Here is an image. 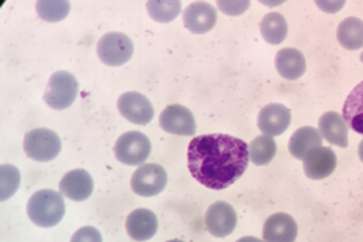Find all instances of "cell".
<instances>
[{"label": "cell", "mask_w": 363, "mask_h": 242, "mask_svg": "<svg viewBox=\"0 0 363 242\" xmlns=\"http://www.w3.org/2000/svg\"><path fill=\"white\" fill-rule=\"evenodd\" d=\"M134 45L130 37L123 33H108L102 36L97 45V55L109 67H121L130 60Z\"/></svg>", "instance_id": "8992f818"}, {"label": "cell", "mask_w": 363, "mask_h": 242, "mask_svg": "<svg viewBox=\"0 0 363 242\" xmlns=\"http://www.w3.org/2000/svg\"><path fill=\"white\" fill-rule=\"evenodd\" d=\"M60 188V192L72 201H86L94 192V180L86 170H73L64 175Z\"/></svg>", "instance_id": "9a60e30c"}, {"label": "cell", "mask_w": 363, "mask_h": 242, "mask_svg": "<svg viewBox=\"0 0 363 242\" xmlns=\"http://www.w3.org/2000/svg\"><path fill=\"white\" fill-rule=\"evenodd\" d=\"M28 214L32 223L41 228L60 224L65 214L63 196L53 189H41L33 193L28 203Z\"/></svg>", "instance_id": "7a4b0ae2"}, {"label": "cell", "mask_w": 363, "mask_h": 242, "mask_svg": "<svg viewBox=\"0 0 363 242\" xmlns=\"http://www.w3.org/2000/svg\"><path fill=\"white\" fill-rule=\"evenodd\" d=\"M20 185V172L13 165L0 166V199L13 196Z\"/></svg>", "instance_id": "484cf974"}, {"label": "cell", "mask_w": 363, "mask_h": 242, "mask_svg": "<svg viewBox=\"0 0 363 242\" xmlns=\"http://www.w3.org/2000/svg\"><path fill=\"white\" fill-rule=\"evenodd\" d=\"M277 73L287 80H297L303 75L307 68L306 58L301 50L296 48H282L275 58Z\"/></svg>", "instance_id": "ac0fdd59"}, {"label": "cell", "mask_w": 363, "mask_h": 242, "mask_svg": "<svg viewBox=\"0 0 363 242\" xmlns=\"http://www.w3.org/2000/svg\"><path fill=\"white\" fill-rule=\"evenodd\" d=\"M250 160L257 166H264L272 163L277 155V145L275 141L268 136H259L250 144Z\"/></svg>", "instance_id": "603a6c76"}, {"label": "cell", "mask_w": 363, "mask_h": 242, "mask_svg": "<svg viewBox=\"0 0 363 242\" xmlns=\"http://www.w3.org/2000/svg\"><path fill=\"white\" fill-rule=\"evenodd\" d=\"M159 221L154 211L145 208L134 210L128 216L127 231L138 242L147 241L157 233Z\"/></svg>", "instance_id": "2e32d148"}, {"label": "cell", "mask_w": 363, "mask_h": 242, "mask_svg": "<svg viewBox=\"0 0 363 242\" xmlns=\"http://www.w3.org/2000/svg\"><path fill=\"white\" fill-rule=\"evenodd\" d=\"M79 92V84L73 74L60 70L50 77L45 89V104L55 110H65L73 105Z\"/></svg>", "instance_id": "3957f363"}, {"label": "cell", "mask_w": 363, "mask_h": 242, "mask_svg": "<svg viewBox=\"0 0 363 242\" xmlns=\"http://www.w3.org/2000/svg\"><path fill=\"white\" fill-rule=\"evenodd\" d=\"M290 124L291 111L281 104H270L259 112L258 127L264 136L272 138L281 136Z\"/></svg>", "instance_id": "8fae6325"}, {"label": "cell", "mask_w": 363, "mask_h": 242, "mask_svg": "<svg viewBox=\"0 0 363 242\" xmlns=\"http://www.w3.org/2000/svg\"><path fill=\"white\" fill-rule=\"evenodd\" d=\"M337 41L349 50H361L363 47V21L359 18H347L341 21L337 33Z\"/></svg>", "instance_id": "44dd1931"}, {"label": "cell", "mask_w": 363, "mask_h": 242, "mask_svg": "<svg viewBox=\"0 0 363 242\" xmlns=\"http://www.w3.org/2000/svg\"><path fill=\"white\" fill-rule=\"evenodd\" d=\"M181 10L182 3L177 0H151L147 3L149 15L157 23H171Z\"/></svg>", "instance_id": "cb8c5ba5"}, {"label": "cell", "mask_w": 363, "mask_h": 242, "mask_svg": "<svg viewBox=\"0 0 363 242\" xmlns=\"http://www.w3.org/2000/svg\"><path fill=\"white\" fill-rule=\"evenodd\" d=\"M337 159L335 153L327 146H318L304 158V174L311 180H324L335 171Z\"/></svg>", "instance_id": "4fadbf2b"}, {"label": "cell", "mask_w": 363, "mask_h": 242, "mask_svg": "<svg viewBox=\"0 0 363 242\" xmlns=\"http://www.w3.org/2000/svg\"><path fill=\"white\" fill-rule=\"evenodd\" d=\"M323 137L320 132L313 127H302L296 131L289 143V150L291 155L297 160H304L309 151L313 150L318 146H322Z\"/></svg>", "instance_id": "d6986e66"}, {"label": "cell", "mask_w": 363, "mask_h": 242, "mask_svg": "<svg viewBox=\"0 0 363 242\" xmlns=\"http://www.w3.org/2000/svg\"><path fill=\"white\" fill-rule=\"evenodd\" d=\"M37 13L43 18L45 21L50 23H57L62 21L67 18L70 11V3L65 0H43V1H37Z\"/></svg>", "instance_id": "d4e9b609"}, {"label": "cell", "mask_w": 363, "mask_h": 242, "mask_svg": "<svg viewBox=\"0 0 363 242\" xmlns=\"http://www.w3.org/2000/svg\"><path fill=\"white\" fill-rule=\"evenodd\" d=\"M167 242H183V241H181V240H169V241H167Z\"/></svg>", "instance_id": "4dcf8cb0"}, {"label": "cell", "mask_w": 363, "mask_h": 242, "mask_svg": "<svg viewBox=\"0 0 363 242\" xmlns=\"http://www.w3.org/2000/svg\"><path fill=\"white\" fill-rule=\"evenodd\" d=\"M359 60H361V62H362V63H363V53H362V55H361V58H359Z\"/></svg>", "instance_id": "1f68e13d"}, {"label": "cell", "mask_w": 363, "mask_h": 242, "mask_svg": "<svg viewBox=\"0 0 363 242\" xmlns=\"http://www.w3.org/2000/svg\"><path fill=\"white\" fill-rule=\"evenodd\" d=\"M319 132L322 137L336 146L349 145V127L345 119L335 111H329L319 119Z\"/></svg>", "instance_id": "e0dca14e"}, {"label": "cell", "mask_w": 363, "mask_h": 242, "mask_svg": "<svg viewBox=\"0 0 363 242\" xmlns=\"http://www.w3.org/2000/svg\"><path fill=\"white\" fill-rule=\"evenodd\" d=\"M118 110L124 119L139 126L150 123L154 119V107L150 100L140 92H128L119 97Z\"/></svg>", "instance_id": "ba28073f"}, {"label": "cell", "mask_w": 363, "mask_h": 242, "mask_svg": "<svg viewBox=\"0 0 363 242\" xmlns=\"http://www.w3.org/2000/svg\"><path fill=\"white\" fill-rule=\"evenodd\" d=\"M23 149L32 160L47 163L60 155L62 141L55 131L48 128L32 129L25 136Z\"/></svg>", "instance_id": "277c9868"}, {"label": "cell", "mask_w": 363, "mask_h": 242, "mask_svg": "<svg viewBox=\"0 0 363 242\" xmlns=\"http://www.w3.org/2000/svg\"><path fill=\"white\" fill-rule=\"evenodd\" d=\"M166 170L159 164H145L136 170L132 177L133 191L141 197L157 196L167 185Z\"/></svg>", "instance_id": "52a82bcc"}, {"label": "cell", "mask_w": 363, "mask_h": 242, "mask_svg": "<svg viewBox=\"0 0 363 242\" xmlns=\"http://www.w3.org/2000/svg\"><path fill=\"white\" fill-rule=\"evenodd\" d=\"M218 5L223 13L237 16L250 8V1H218Z\"/></svg>", "instance_id": "83f0119b"}, {"label": "cell", "mask_w": 363, "mask_h": 242, "mask_svg": "<svg viewBox=\"0 0 363 242\" xmlns=\"http://www.w3.org/2000/svg\"><path fill=\"white\" fill-rule=\"evenodd\" d=\"M237 242H264L258 238H253V236H245V238H242L238 240Z\"/></svg>", "instance_id": "f1b7e54d"}, {"label": "cell", "mask_w": 363, "mask_h": 242, "mask_svg": "<svg viewBox=\"0 0 363 242\" xmlns=\"http://www.w3.org/2000/svg\"><path fill=\"white\" fill-rule=\"evenodd\" d=\"M359 159H361V161H362V163H363V141H362V142L359 143Z\"/></svg>", "instance_id": "f546056e"}, {"label": "cell", "mask_w": 363, "mask_h": 242, "mask_svg": "<svg viewBox=\"0 0 363 242\" xmlns=\"http://www.w3.org/2000/svg\"><path fill=\"white\" fill-rule=\"evenodd\" d=\"M248 145L227 134H205L188 146V169L205 187L225 189L241 178L248 167Z\"/></svg>", "instance_id": "6da1fadb"}, {"label": "cell", "mask_w": 363, "mask_h": 242, "mask_svg": "<svg viewBox=\"0 0 363 242\" xmlns=\"http://www.w3.org/2000/svg\"><path fill=\"white\" fill-rule=\"evenodd\" d=\"M151 142L144 133L132 131L124 133L114 145V154L121 163L138 166L150 156Z\"/></svg>", "instance_id": "5b68a950"}, {"label": "cell", "mask_w": 363, "mask_h": 242, "mask_svg": "<svg viewBox=\"0 0 363 242\" xmlns=\"http://www.w3.org/2000/svg\"><path fill=\"white\" fill-rule=\"evenodd\" d=\"M218 21L216 9L205 1L191 3L183 13V23L191 33L203 35L213 30Z\"/></svg>", "instance_id": "7c38bea8"}, {"label": "cell", "mask_w": 363, "mask_h": 242, "mask_svg": "<svg viewBox=\"0 0 363 242\" xmlns=\"http://www.w3.org/2000/svg\"><path fill=\"white\" fill-rule=\"evenodd\" d=\"M297 235V223L286 213L270 215L264 224V242H295Z\"/></svg>", "instance_id": "5bb4252c"}, {"label": "cell", "mask_w": 363, "mask_h": 242, "mask_svg": "<svg viewBox=\"0 0 363 242\" xmlns=\"http://www.w3.org/2000/svg\"><path fill=\"white\" fill-rule=\"evenodd\" d=\"M260 33L270 45H279L286 40L289 26L285 16L280 13H269L260 23Z\"/></svg>", "instance_id": "7402d4cb"}, {"label": "cell", "mask_w": 363, "mask_h": 242, "mask_svg": "<svg viewBox=\"0 0 363 242\" xmlns=\"http://www.w3.org/2000/svg\"><path fill=\"white\" fill-rule=\"evenodd\" d=\"M160 126L164 132L191 137L196 132L194 116L191 110L182 105H171L166 107L160 116Z\"/></svg>", "instance_id": "9c48e42d"}, {"label": "cell", "mask_w": 363, "mask_h": 242, "mask_svg": "<svg viewBox=\"0 0 363 242\" xmlns=\"http://www.w3.org/2000/svg\"><path fill=\"white\" fill-rule=\"evenodd\" d=\"M205 224L209 233L216 238H225L236 229L237 214L231 204L218 201L209 207L205 214Z\"/></svg>", "instance_id": "30bf717a"}, {"label": "cell", "mask_w": 363, "mask_h": 242, "mask_svg": "<svg viewBox=\"0 0 363 242\" xmlns=\"http://www.w3.org/2000/svg\"><path fill=\"white\" fill-rule=\"evenodd\" d=\"M70 242H102V235L94 226H84L74 233Z\"/></svg>", "instance_id": "4316f807"}, {"label": "cell", "mask_w": 363, "mask_h": 242, "mask_svg": "<svg viewBox=\"0 0 363 242\" xmlns=\"http://www.w3.org/2000/svg\"><path fill=\"white\" fill-rule=\"evenodd\" d=\"M342 117L347 127L363 136V82L350 92L342 107Z\"/></svg>", "instance_id": "ffe728a7"}]
</instances>
